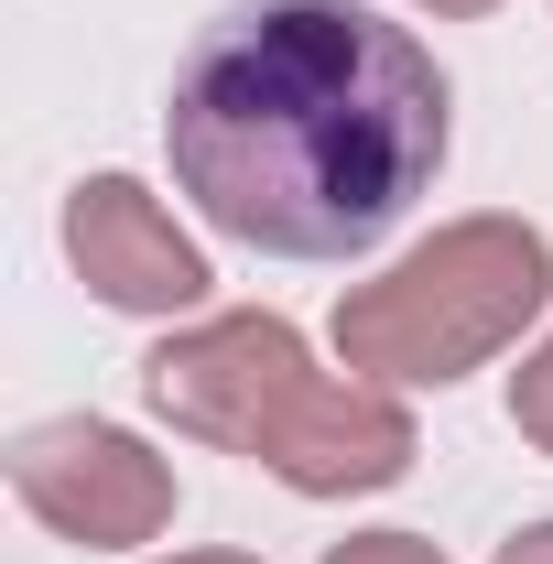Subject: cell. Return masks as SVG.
<instances>
[{
    "mask_svg": "<svg viewBox=\"0 0 553 564\" xmlns=\"http://www.w3.org/2000/svg\"><path fill=\"white\" fill-rule=\"evenodd\" d=\"M163 152L207 228L272 261H358L445 163V66L358 0H239L174 66Z\"/></svg>",
    "mask_w": 553,
    "mask_h": 564,
    "instance_id": "1",
    "label": "cell"
},
{
    "mask_svg": "<svg viewBox=\"0 0 553 564\" xmlns=\"http://www.w3.org/2000/svg\"><path fill=\"white\" fill-rule=\"evenodd\" d=\"M141 391L152 413L207 434V445H239L282 467L293 489L337 499V489H391L413 467V423L391 391L369 380H315L304 337L282 315H217L196 337H163L141 358Z\"/></svg>",
    "mask_w": 553,
    "mask_h": 564,
    "instance_id": "2",
    "label": "cell"
},
{
    "mask_svg": "<svg viewBox=\"0 0 553 564\" xmlns=\"http://www.w3.org/2000/svg\"><path fill=\"white\" fill-rule=\"evenodd\" d=\"M553 293V250L521 217H467L434 250H413L391 282L337 304V358L380 391V380H456L499 358Z\"/></svg>",
    "mask_w": 553,
    "mask_h": 564,
    "instance_id": "3",
    "label": "cell"
},
{
    "mask_svg": "<svg viewBox=\"0 0 553 564\" xmlns=\"http://www.w3.org/2000/svg\"><path fill=\"white\" fill-rule=\"evenodd\" d=\"M11 489L33 521H55L66 543H152L174 521L163 456L131 445L120 423H33L11 445Z\"/></svg>",
    "mask_w": 553,
    "mask_h": 564,
    "instance_id": "4",
    "label": "cell"
},
{
    "mask_svg": "<svg viewBox=\"0 0 553 564\" xmlns=\"http://www.w3.org/2000/svg\"><path fill=\"white\" fill-rule=\"evenodd\" d=\"M66 250H76V272L98 282L120 315H185V304H207V261H196V239L152 207L131 174H98V185H76V207H66Z\"/></svg>",
    "mask_w": 553,
    "mask_h": 564,
    "instance_id": "5",
    "label": "cell"
},
{
    "mask_svg": "<svg viewBox=\"0 0 553 564\" xmlns=\"http://www.w3.org/2000/svg\"><path fill=\"white\" fill-rule=\"evenodd\" d=\"M510 423H521V434H532V445L553 456V337H543V358H521V391H510Z\"/></svg>",
    "mask_w": 553,
    "mask_h": 564,
    "instance_id": "6",
    "label": "cell"
},
{
    "mask_svg": "<svg viewBox=\"0 0 553 564\" xmlns=\"http://www.w3.org/2000/svg\"><path fill=\"white\" fill-rule=\"evenodd\" d=\"M326 564H445L434 543H413V532H369V543H337Z\"/></svg>",
    "mask_w": 553,
    "mask_h": 564,
    "instance_id": "7",
    "label": "cell"
},
{
    "mask_svg": "<svg viewBox=\"0 0 553 564\" xmlns=\"http://www.w3.org/2000/svg\"><path fill=\"white\" fill-rule=\"evenodd\" d=\"M499 564H553V521H543V532H521V543H510Z\"/></svg>",
    "mask_w": 553,
    "mask_h": 564,
    "instance_id": "8",
    "label": "cell"
},
{
    "mask_svg": "<svg viewBox=\"0 0 553 564\" xmlns=\"http://www.w3.org/2000/svg\"><path fill=\"white\" fill-rule=\"evenodd\" d=\"M174 564H261V554H174Z\"/></svg>",
    "mask_w": 553,
    "mask_h": 564,
    "instance_id": "9",
    "label": "cell"
},
{
    "mask_svg": "<svg viewBox=\"0 0 553 564\" xmlns=\"http://www.w3.org/2000/svg\"><path fill=\"white\" fill-rule=\"evenodd\" d=\"M423 11H488V0H423Z\"/></svg>",
    "mask_w": 553,
    "mask_h": 564,
    "instance_id": "10",
    "label": "cell"
}]
</instances>
